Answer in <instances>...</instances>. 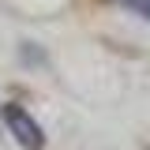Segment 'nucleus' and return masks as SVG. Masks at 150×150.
<instances>
[{
	"label": "nucleus",
	"instance_id": "obj_2",
	"mask_svg": "<svg viewBox=\"0 0 150 150\" xmlns=\"http://www.w3.org/2000/svg\"><path fill=\"white\" fill-rule=\"evenodd\" d=\"M124 4H128V8H135L139 15H146V19H150V0H124Z\"/></svg>",
	"mask_w": 150,
	"mask_h": 150
},
{
	"label": "nucleus",
	"instance_id": "obj_1",
	"mask_svg": "<svg viewBox=\"0 0 150 150\" xmlns=\"http://www.w3.org/2000/svg\"><path fill=\"white\" fill-rule=\"evenodd\" d=\"M0 116H4V124H8V135H11L23 150H41V146H45V131H41V124H38L23 105L8 101V105L0 109Z\"/></svg>",
	"mask_w": 150,
	"mask_h": 150
}]
</instances>
